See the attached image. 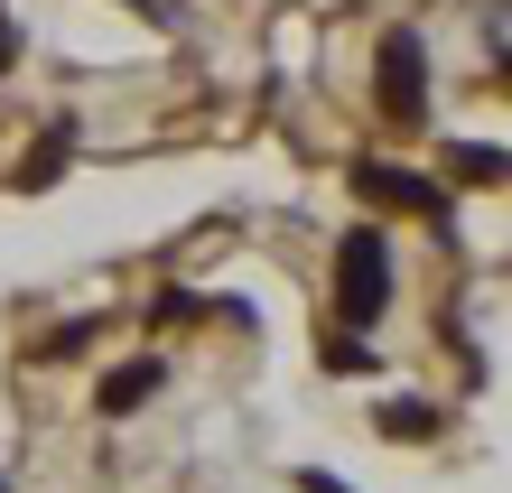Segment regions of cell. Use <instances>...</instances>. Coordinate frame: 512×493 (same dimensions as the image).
<instances>
[{
	"mask_svg": "<svg viewBox=\"0 0 512 493\" xmlns=\"http://www.w3.org/2000/svg\"><path fill=\"white\" fill-rule=\"evenodd\" d=\"M298 493H354V484H336V475H317V466H308V475H298Z\"/></svg>",
	"mask_w": 512,
	"mask_h": 493,
	"instance_id": "12",
	"label": "cell"
},
{
	"mask_svg": "<svg viewBox=\"0 0 512 493\" xmlns=\"http://www.w3.org/2000/svg\"><path fill=\"white\" fill-rule=\"evenodd\" d=\"M373 103H382V121H401V131H419L429 121V47H419V28H391L382 38V56H373Z\"/></svg>",
	"mask_w": 512,
	"mask_h": 493,
	"instance_id": "3",
	"label": "cell"
},
{
	"mask_svg": "<svg viewBox=\"0 0 512 493\" xmlns=\"http://www.w3.org/2000/svg\"><path fill=\"white\" fill-rule=\"evenodd\" d=\"M391 242H382V224H345V242H336V326L345 335H373L382 317H391Z\"/></svg>",
	"mask_w": 512,
	"mask_h": 493,
	"instance_id": "1",
	"label": "cell"
},
{
	"mask_svg": "<svg viewBox=\"0 0 512 493\" xmlns=\"http://www.w3.org/2000/svg\"><path fill=\"white\" fill-rule=\"evenodd\" d=\"M317 354H326V373H345V382H354V373H373V345H364V335H345V326L326 335Z\"/></svg>",
	"mask_w": 512,
	"mask_h": 493,
	"instance_id": "9",
	"label": "cell"
},
{
	"mask_svg": "<svg viewBox=\"0 0 512 493\" xmlns=\"http://www.w3.org/2000/svg\"><path fill=\"white\" fill-rule=\"evenodd\" d=\"M196 317H205V298H196V289H177V280L149 298V326H159V335H168V326H196Z\"/></svg>",
	"mask_w": 512,
	"mask_h": 493,
	"instance_id": "8",
	"label": "cell"
},
{
	"mask_svg": "<svg viewBox=\"0 0 512 493\" xmlns=\"http://www.w3.org/2000/svg\"><path fill=\"white\" fill-rule=\"evenodd\" d=\"M354 196H364V205H382V214H419V224L457 233V196H447L438 177H419V168H391V159H354Z\"/></svg>",
	"mask_w": 512,
	"mask_h": 493,
	"instance_id": "2",
	"label": "cell"
},
{
	"mask_svg": "<svg viewBox=\"0 0 512 493\" xmlns=\"http://www.w3.org/2000/svg\"><path fill=\"white\" fill-rule=\"evenodd\" d=\"M159 391H168V363H159V354H131V363H112V373L94 382V410H103V419H131V410H149Z\"/></svg>",
	"mask_w": 512,
	"mask_h": 493,
	"instance_id": "4",
	"label": "cell"
},
{
	"mask_svg": "<svg viewBox=\"0 0 512 493\" xmlns=\"http://www.w3.org/2000/svg\"><path fill=\"white\" fill-rule=\"evenodd\" d=\"M19 47H28V38H19V19H0V75L19 66Z\"/></svg>",
	"mask_w": 512,
	"mask_h": 493,
	"instance_id": "11",
	"label": "cell"
},
{
	"mask_svg": "<svg viewBox=\"0 0 512 493\" xmlns=\"http://www.w3.org/2000/svg\"><path fill=\"white\" fill-rule=\"evenodd\" d=\"M373 428H382V438H438V428H447V410H429V400H382V410H373Z\"/></svg>",
	"mask_w": 512,
	"mask_h": 493,
	"instance_id": "7",
	"label": "cell"
},
{
	"mask_svg": "<svg viewBox=\"0 0 512 493\" xmlns=\"http://www.w3.org/2000/svg\"><path fill=\"white\" fill-rule=\"evenodd\" d=\"M84 345H94V317H75V326H56L47 345H38V363H75Z\"/></svg>",
	"mask_w": 512,
	"mask_h": 493,
	"instance_id": "10",
	"label": "cell"
},
{
	"mask_svg": "<svg viewBox=\"0 0 512 493\" xmlns=\"http://www.w3.org/2000/svg\"><path fill=\"white\" fill-rule=\"evenodd\" d=\"M447 177L457 187H503V149L494 140H447Z\"/></svg>",
	"mask_w": 512,
	"mask_h": 493,
	"instance_id": "6",
	"label": "cell"
},
{
	"mask_svg": "<svg viewBox=\"0 0 512 493\" xmlns=\"http://www.w3.org/2000/svg\"><path fill=\"white\" fill-rule=\"evenodd\" d=\"M66 159H75V121H47V131H38V159H19V196H47L56 177H66Z\"/></svg>",
	"mask_w": 512,
	"mask_h": 493,
	"instance_id": "5",
	"label": "cell"
},
{
	"mask_svg": "<svg viewBox=\"0 0 512 493\" xmlns=\"http://www.w3.org/2000/svg\"><path fill=\"white\" fill-rule=\"evenodd\" d=\"M0 493H10V484H0Z\"/></svg>",
	"mask_w": 512,
	"mask_h": 493,
	"instance_id": "13",
	"label": "cell"
}]
</instances>
